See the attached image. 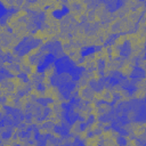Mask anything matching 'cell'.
<instances>
[{
    "instance_id": "obj_1",
    "label": "cell",
    "mask_w": 146,
    "mask_h": 146,
    "mask_svg": "<svg viewBox=\"0 0 146 146\" xmlns=\"http://www.w3.org/2000/svg\"><path fill=\"white\" fill-rule=\"evenodd\" d=\"M40 43H41V40H40V39H35V38H31V36H30V38H25V39H23V40L17 44V47L15 48V51H16L18 55L23 56V55L30 52L33 48L39 47Z\"/></svg>"
},
{
    "instance_id": "obj_2",
    "label": "cell",
    "mask_w": 146,
    "mask_h": 146,
    "mask_svg": "<svg viewBox=\"0 0 146 146\" xmlns=\"http://www.w3.org/2000/svg\"><path fill=\"white\" fill-rule=\"evenodd\" d=\"M131 54V46L128 41H125L121 47H120V55L122 57H128Z\"/></svg>"
},
{
    "instance_id": "obj_3",
    "label": "cell",
    "mask_w": 146,
    "mask_h": 146,
    "mask_svg": "<svg viewBox=\"0 0 146 146\" xmlns=\"http://www.w3.org/2000/svg\"><path fill=\"white\" fill-rule=\"evenodd\" d=\"M131 76L135 78V79H144L145 74H144V70L140 68V67H135L133 71L131 72Z\"/></svg>"
},
{
    "instance_id": "obj_4",
    "label": "cell",
    "mask_w": 146,
    "mask_h": 146,
    "mask_svg": "<svg viewBox=\"0 0 146 146\" xmlns=\"http://www.w3.org/2000/svg\"><path fill=\"white\" fill-rule=\"evenodd\" d=\"M68 13V8H66V7H64V8H60V9H56L54 13H52V15L55 16V18H62L64 15H66Z\"/></svg>"
},
{
    "instance_id": "obj_5",
    "label": "cell",
    "mask_w": 146,
    "mask_h": 146,
    "mask_svg": "<svg viewBox=\"0 0 146 146\" xmlns=\"http://www.w3.org/2000/svg\"><path fill=\"white\" fill-rule=\"evenodd\" d=\"M95 50H96L95 47H84V48L81 50V55H82V56H88V55H91Z\"/></svg>"
},
{
    "instance_id": "obj_6",
    "label": "cell",
    "mask_w": 146,
    "mask_h": 146,
    "mask_svg": "<svg viewBox=\"0 0 146 146\" xmlns=\"http://www.w3.org/2000/svg\"><path fill=\"white\" fill-rule=\"evenodd\" d=\"M116 141L119 144V146H125L128 144V139L124 137V136H119L116 138Z\"/></svg>"
},
{
    "instance_id": "obj_7",
    "label": "cell",
    "mask_w": 146,
    "mask_h": 146,
    "mask_svg": "<svg viewBox=\"0 0 146 146\" xmlns=\"http://www.w3.org/2000/svg\"><path fill=\"white\" fill-rule=\"evenodd\" d=\"M91 91H92L91 89L86 88V89L81 90V95H82V97H83V98H91V95H92V92H91Z\"/></svg>"
},
{
    "instance_id": "obj_8",
    "label": "cell",
    "mask_w": 146,
    "mask_h": 146,
    "mask_svg": "<svg viewBox=\"0 0 146 146\" xmlns=\"http://www.w3.org/2000/svg\"><path fill=\"white\" fill-rule=\"evenodd\" d=\"M1 136H2V138H3V139H8V138H10V136H11V132H10L9 130H7V131L2 132V133H1Z\"/></svg>"
},
{
    "instance_id": "obj_9",
    "label": "cell",
    "mask_w": 146,
    "mask_h": 146,
    "mask_svg": "<svg viewBox=\"0 0 146 146\" xmlns=\"http://www.w3.org/2000/svg\"><path fill=\"white\" fill-rule=\"evenodd\" d=\"M1 79H3V78H2V76H1V75H0V80H1Z\"/></svg>"
},
{
    "instance_id": "obj_10",
    "label": "cell",
    "mask_w": 146,
    "mask_h": 146,
    "mask_svg": "<svg viewBox=\"0 0 146 146\" xmlns=\"http://www.w3.org/2000/svg\"><path fill=\"white\" fill-rule=\"evenodd\" d=\"M99 146H103V145H99Z\"/></svg>"
}]
</instances>
